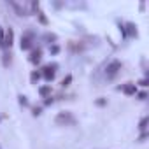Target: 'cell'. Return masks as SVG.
<instances>
[{
  "instance_id": "obj_12",
  "label": "cell",
  "mask_w": 149,
  "mask_h": 149,
  "mask_svg": "<svg viewBox=\"0 0 149 149\" xmlns=\"http://www.w3.org/2000/svg\"><path fill=\"white\" fill-rule=\"evenodd\" d=\"M11 63H13V53L9 49V51H4L2 53V65L4 67H11Z\"/></svg>"
},
{
  "instance_id": "obj_10",
  "label": "cell",
  "mask_w": 149,
  "mask_h": 149,
  "mask_svg": "<svg viewBox=\"0 0 149 149\" xmlns=\"http://www.w3.org/2000/svg\"><path fill=\"white\" fill-rule=\"evenodd\" d=\"M42 40L46 42V44H56L58 42V35L54 33V32H46V33H42Z\"/></svg>"
},
{
  "instance_id": "obj_25",
  "label": "cell",
  "mask_w": 149,
  "mask_h": 149,
  "mask_svg": "<svg viewBox=\"0 0 149 149\" xmlns=\"http://www.w3.org/2000/svg\"><path fill=\"white\" fill-rule=\"evenodd\" d=\"M65 6V2H53V7H56V9H61Z\"/></svg>"
},
{
  "instance_id": "obj_7",
  "label": "cell",
  "mask_w": 149,
  "mask_h": 149,
  "mask_svg": "<svg viewBox=\"0 0 149 149\" xmlns=\"http://www.w3.org/2000/svg\"><path fill=\"white\" fill-rule=\"evenodd\" d=\"M116 90H118V91H121V93H125L126 97H133V95L139 91L135 83H123V84H119Z\"/></svg>"
},
{
  "instance_id": "obj_22",
  "label": "cell",
  "mask_w": 149,
  "mask_h": 149,
  "mask_svg": "<svg viewBox=\"0 0 149 149\" xmlns=\"http://www.w3.org/2000/svg\"><path fill=\"white\" fill-rule=\"evenodd\" d=\"M139 86H142V88H146L147 84H149V79L147 77H142V79H139V83H137Z\"/></svg>"
},
{
  "instance_id": "obj_18",
  "label": "cell",
  "mask_w": 149,
  "mask_h": 149,
  "mask_svg": "<svg viewBox=\"0 0 149 149\" xmlns=\"http://www.w3.org/2000/svg\"><path fill=\"white\" fill-rule=\"evenodd\" d=\"M70 83H72V76H70V74H68L67 77H63V79H61L60 86H61V88H68V86H70Z\"/></svg>"
},
{
  "instance_id": "obj_3",
  "label": "cell",
  "mask_w": 149,
  "mask_h": 149,
  "mask_svg": "<svg viewBox=\"0 0 149 149\" xmlns=\"http://www.w3.org/2000/svg\"><path fill=\"white\" fill-rule=\"evenodd\" d=\"M54 123L58 126H74V125L77 123V119H76V116H74L70 111H61V112L56 114Z\"/></svg>"
},
{
  "instance_id": "obj_6",
  "label": "cell",
  "mask_w": 149,
  "mask_h": 149,
  "mask_svg": "<svg viewBox=\"0 0 149 149\" xmlns=\"http://www.w3.org/2000/svg\"><path fill=\"white\" fill-rule=\"evenodd\" d=\"M13 44H14V30L13 28H7L6 30V33H4V42H2V47L4 51H9L11 47H13Z\"/></svg>"
},
{
  "instance_id": "obj_23",
  "label": "cell",
  "mask_w": 149,
  "mask_h": 149,
  "mask_svg": "<svg viewBox=\"0 0 149 149\" xmlns=\"http://www.w3.org/2000/svg\"><path fill=\"white\" fill-rule=\"evenodd\" d=\"M95 104H97L98 107H104V105H107V100H105V98H97Z\"/></svg>"
},
{
  "instance_id": "obj_16",
  "label": "cell",
  "mask_w": 149,
  "mask_h": 149,
  "mask_svg": "<svg viewBox=\"0 0 149 149\" xmlns=\"http://www.w3.org/2000/svg\"><path fill=\"white\" fill-rule=\"evenodd\" d=\"M18 102L21 107H30V102H28V97L26 95H18Z\"/></svg>"
},
{
  "instance_id": "obj_17",
  "label": "cell",
  "mask_w": 149,
  "mask_h": 149,
  "mask_svg": "<svg viewBox=\"0 0 149 149\" xmlns=\"http://www.w3.org/2000/svg\"><path fill=\"white\" fill-rule=\"evenodd\" d=\"M30 109H32V116L33 118H37V116L42 114V105H32Z\"/></svg>"
},
{
  "instance_id": "obj_11",
  "label": "cell",
  "mask_w": 149,
  "mask_h": 149,
  "mask_svg": "<svg viewBox=\"0 0 149 149\" xmlns=\"http://www.w3.org/2000/svg\"><path fill=\"white\" fill-rule=\"evenodd\" d=\"M37 93L40 95V98H46V97H51V84H44V86H39Z\"/></svg>"
},
{
  "instance_id": "obj_19",
  "label": "cell",
  "mask_w": 149,
  "mask_h": 149,
  "mask_svg": "<svg viewBox=\"0 0 149 149\" xmlns=\"http://www.w3.org/2000/svg\"><path fill=\"white\" fill-rule=\"evenodd\" d=\"M60 51H61V47H60L58 44H51V46H49V53H51V54H58Z\"/></svg>"
},
{
  "instance_id": "obj_1",
  "label": "cell",
  "mask_w": 149,
  "mask_h": 149,
  "mask_svg": "<svg viewBox=\"0 0 149 149\" xmlns=\"http://www.w3.org/2000/svg\"><path fill=\"white\" fill-rule=\"evenodd\" d=\"M35 40H37V32L33 28H26L23 33H21V39H19V47L21 51H32L35 47Z\"/></svg>"
},
{
  "instance_id": "obj_9",
  "label": "cell",
  "mask_w": 149,
  "mask_h": 149,
  "mask_svg": "<svg viewBox=\"0 0 149 149\" xmlns=\"http://www.w3.org/2000/svg\"><path fill=\"white\" fill-rule=\"evenodd\" d=\"M40 60H42V47L39 46V47H33V49L30 51L28 61H30L32 65H39V63H40Z\"/></svg>"
},
{
  "instance_id": "obj_26",
  "label": "cell",
  "mask_w": 149,
  "mask_h": 149,
  "mask_svg": "<svg viewBox=\"0 0 149 149\" xmlns=\"http://www.w3.org/2000/svg\"><path fill=\"white\" fill-rule=\"evenodd\" d=\"M4 33H6V30L0 26V46H2V42H4Z\"/></svg>"
},
{
  "instance_id": "obj_8",
  "label": "cell",
  "mask_w": 149,
  "mask_h": 149,
  "mask_svg": "<svg viewBox=\"0 0 149 149\" xmlns=\"http://www.w3.org/2000/svg\"><path fill=\"white\" fill-rule=\"evenodd\" d=\"M7 6H11V7L16 11L18 16H28V14H30V13H28V7H26L25 4H21V2H14V0H9Z\"/></svg>"
},
{
  "instance_id": "obj_14",
  "label": "cell",
  "mask_w": 149,
  "mask_h": 149,
  "mask_svg": "<svg viewBox=\"0 0 149 149\" xmlns=\"http://www.w3.org/2000/svg\"><path fill=\"white\" fill-rule=\"evenodd\" d=\"M40 77H42L40 76V70H32V74H30V83L32 84H37Z\"/></svg>"
},
{
  "instance_id": "obj_2",
  "label": "cell",
  "mask_w": 149,
  "mask_h": 149,
  "mask_svg": "<svg viewBox=\"0 0 149 149\" xmlns=\"http://www.w3.org/2000/svg\"><path fill=\"white\" fill-rule=\"evenodd\" d=\"M118 26H119V32H121L123 39H133V37L139 35L137 25L133 21H118Z\"/></svg>"
},
{
  "instance_id": "obj_5",
  "label": "cell",
  "mask_w": 149,
  "mask_h": 149,
  "mask_svg": "<svg viewBox=\"0 0 149 149\" xmlns=\"http://www.w3.org/2000/svg\"><path fill=\"white\" fill-rule=\"evenodd\" d=\"M56 70H58V63H47V65H44L42 68H40V76L47 81V83H51L54 77H56Z\"/></svg>"
},
{
  "instance_id": "obj_21",
  "label": "cell",
  "mask_w": 149,
  "mask_h": 149,
  "mask_svg": "<svg viewBox=\"0 0 149 149\" xmlns=\"http://www.w3.org/2000/svg\"><path fill=\"white\" fill-rule=\"evenodd\" d=\"M135 95H137V98H139L140 102H144V100H147V91H137Z\"/></svg>"
},
{
  "instance_id": "obj_15",
  "label": "cell",
  "mask_w": 149,
  "mask_h": 149,
  "mask_svg": "<svg viewBox=\"0 0 149 149\" xmlns=\"http://www.w3.org/2000/svg\"><path fill=\"white\" fill-rule=\"evenodd\" d=\"M147 123H149V118L147 116H144L140 121H139V132L142 133V132H147Z\"/></svg>"
},
{
  "instance_id": "obj_13",
  "label": "cell",
  "mask_w": 149,
  "mask_h": 149,
  "mask_svg": "<svg viewBox=\"0 0 149 149\" xmlns=\"http://www.w3.org/2000/svg\"><path fill=\"white\" fill-rule=\"evenodd\" d=\"M33 14L37 16V19H39V23H40V25H47V23H49V19L46 18V14H44V11H40V9H37V11H35Z\"/></svg>"
},
{
  "instance_id": "obj_20",
  "label": "cell",
  "mask_w": 149,
  "mask_h": 149,
  "mask_svg": "<svg viewBox=\"0 0 149 149\" xmlns=\"http://www.w3.org/2000/svg\"><path fill=\"white\" fill-rule=\"evenodd\" d=\"M53 104H54L53 95H51V97H46V98H44V102H42V105H44V107H49V105H53Z\"/></svg>"
},
{
  "instance_id": "obj_4",
  "label": "cell",
  "mask_w": 149,
  "mask_h": 149,
  "mask_svg": "<svg viewBox=\"0 0 149 149\" xmlns=\"http://www.w3.org/2000/svg\"><path fill=\"white\" fill-rule=\"evenodd\" d=\"M121 68H123V63H121L119 60H112V61L107 65V68H105V79H107V81H114V79L119 76Z\"/></svg>"
},
{
  "instance_id": "obj_24",
  "label": "cell",
  "mask_w": 149,
  "mask_h": 149,
  "mask_svg": "<svg viewBox=\"0 0 149 149\" xmlns=\"http://www.w3.org/2000/svg\"><path fill=\"white\" fill-rule=\"evenodd\" d=\"M147 137H149V133H147V132H142V133L139 135V139H137V140H139V142H146V139H147Z\"/></svg>"
}]
</instances>
